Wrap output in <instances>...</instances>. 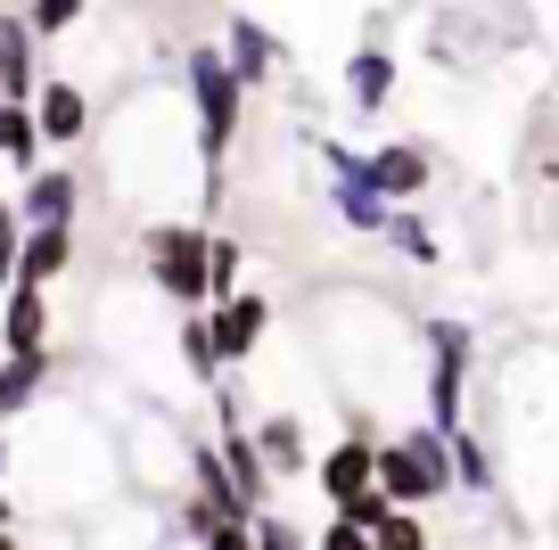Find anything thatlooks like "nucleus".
Listing matches in <instances>:
<instances>
[{
    "label": "nucleus",
    "mask_w": 559,
    "mask_h": 550,
    "mask_svg": "<svg viewBox=\"0 0 559 550\" xmlns=\"http://www.w3.org/2000/svg\"><path fill=\"white\" fill-rule=\"evenodd\" d=\"M41 83V34L25 25V9L0 0V99H34Z\"/></svg>",
    "instance_id": "obj_12"
},
{
    "label": "nucleus",
    "mask_w": 559,
    "mask_h": 550,
    "mask_svg": "<svg viewBox=\"0 0 559 550\" xmlns=\"http://www.w3.org/2000/svg\"><path fill=\"white\" fill-rule=\"evenodd\" d=\"M379 239H386V247H395V255H403V263H419V272H428V263H444V247H437V230L419 223V214H412V206H395V214H386V230H379Z\"/></svg>",
    "instance_id": "obj_19"
},
{
    "label": "nucleus",
    "mask_w": 559,
    "mask_h": 550,
    "mask_svg": "<svg viewBox=\"0 0 559 550\" xmlns=\"http://www.w3.org/2000/svg\"><path fill=\"white\" fill-rule=\"evenodd\" d=\"M41 345H50V288L0 279V354H41Z\"/></svg>",
    "instance_id": "obj_7"
},
{
    "label": "nucleus",
    "mask_w": 559,
    "mask_h": 550,
    "mask_svg": "<svg viewBox=\"0 0 559 550\" xmlns=\"http://www.w3.org/2000/svg\"><path fill=\"white\" fill-rule=\"evenodd\" d=\"M17 239H25V214H17V198H0V279L17 272Z\"/></svg>",
    "instance_id": "obj_25"
},
{
    "label": "nucleus",
    "mask_w": 559,
    "mask_h": 550,
    "mask_svg": "<svg viewBox=\"0 0 559 550\" xmlns=\"http://www.w3.org/2000/svg\"><path fill=\"white\" fill-rule=\"evenodd\" d=\"M34 123H41V140H50V148H74V140L91 132V91L41 67V83H34Z\"/></svg>",
    "instance_id": "obj_9"
},
{
    "label": "nucleus",
    "mask_w": 559,
    "mask_h": 550,
    "mask_svg": "<svg viewBox=\"0 0 559 550\" xmlns=\"http://www.w3.org/2000/svg\"><path fill=\"white\" fill-rule=\"evenodd\" d=\"M181 91H190V132H198V156H206V198H223V156H230V140H239L255 91L230 74L223 41H190V50H181Z\"/></svg>",
    "instance_id": "obj_1"
},
{
    "label": "nucleus",
    "mask_w": 559,
    "mask_h": 550,
    "mask_svg": "<svg viewBox=\"0 0 559 550\" xmlns=\"http://www.w3.org/2000/svg\"><path fill=\"white\" fill-rule=\"evenodd\" d=\"M419 337H428V419H437L444 435L461 428V403H469V321H419Z\"/></svg>",
    "instance_id": "obj_4"
},
{
    "label": "nucleus",
    "mask_w": 559,
    "mask_h": 550,
    "mask_svg": "<svg viewBox=\"0 0 559 550\" xmlns=\"http://www.w3.org/2000/svg\"><path fill=\"white\" fill-rule=\"evenodd\" d=\"M206 272H214V296L247 279V239H239V230H206ZM214 296H206V304H214Z\"/></svg>",
    "instance_id": "obj_21"
},
{
    "label": "nucleus",
    "mask_w": 559,
    "mask_h": 550,
    "mask_svg": "<svg viewBox=\"0 0 559 550\" xmlns=\"http://www.w3.org/2000/svg\"><path fill=\"white\" fill-rule=\"evenodd\" d=\"M453 485H461V493H493V485H502V477H493V452L477 444L469 428H453Z\"/></svg>",
    "instance_id": "obj_20"
},
{
    "label": "nucleus",
    "mask_w": 559,
    "mask_h": 550,
    "mask_svg": "<svg viewBox=\"0 0 559 550\" xmlns=\"http://www.w3.org/2000/svg\"><path fill=\"white\" fill-rule=\"evenodd\" d=\"M305 477L321 485V501H346V493H362L370 477H379V435L370 428H354V435H337L330 452H321L313 468H305Z\"/></svg>",
    "instance_id": "obj_8"
},
{
    "label": "nucleus",
    "mask_w": 559,
    "mask_h": 550,
    "mask_svg": "<svg viewBox=\"0 0 559 550\" xmlns=\"http://www.w3.org/2000/svg\"><path fill=\"white\" fill-rule=\"evenodd\" d=\"M174 345H181V361H190V379H198V386H223V379H230V370H223V354H214L206 304H181V321H174Z\"/></svg>",
    "instance_id": "obj_18"
},
{
    "label": "nucleus",
    "mask_w": 559,
    "mask_h": 550,
    "mask_svg": "<svg viewBox=\"0 0 559 550\" xmlns=\"http://www.w3.org/2000/svg\"><path fill=\"white\" fill-rule=\"evenodd\" d=\"M58 379V354L41 345V354H0V419H25L41 395H50Z\"/></svg>",
    "instance_id": "obj_14"
},
{
    "label": "nucleus",
    "mask_w": 559,
    "mask_h": 550,
    "mask_svg": "<svg viewBox=\"0 0 559 550\" xmlns=\"http://www.w3.org/2000/svg\"><path fill=\"white\" fill-rule=\"evenodd\" d=\"M74 255H83L74 223H25V239H17V272H9V279H41V288H58V279L74 272Z\"/></svg>",
    "instance_id": "obj_11"
},
{
    "label": "nucleus",
    "mask_w": 559,
    "mask_h": 550,
    "mask_svg": "<svg viewBox=\"0 0 559 550\" xmlns=\"http://www.w3.org/2000/svg\"><path fill=\"white\" fill-rule=\"evenodd\" d=\"M370 542H379V550H428V526H419V517L395 501V510L379 517V534H370Z\"/></svg>",
    "instance_id": "obj_23"
},
{
    "label": "nucleus",
    "mask_w": 559,
    "mask_h": 550,
    "mask_svg": "<svg viewBox=\"0 0 559 550\" xmlns=\"http://www.w3.org/2000/svg\"><path fill=\"white\" fill-rule=\"evenodd\" d=\"M255 444H263V461H272V477H305V468H313V444H305V419L297 411H263L255 419Z\"/></svg>",
    "instance_id": "obj_16"
},
{
    "label": "nucleus",
    "mask_w": 559,
    "mask_h": 550,
    "mask_svg": "<svg viewBox=\"0 0 559 550\" xmlns=\"http://www.w3.org/2000/svg\"><path fill=\"white\" fill-rule=\"evenodd\" d=\"M25 190H17V214L25 223H74L83 214V172H67V165H34V172H17Z\"/></svg>",
    "instance_id": "obj_13"
},
{
    "label": "nucleus",
    "mask_w": 559,
    "mask_h": 550,
    "mask_svg": "<svg viewBox=\"0 0 559 550\" xmlns=\"http://www.w3.org/2000/svg\"><path fill=\"white\" fill-rule=\"evenodd\" d=\"M91 9H99V0H25V25H34L41 41H58L67 25H83Z\"/></svg>",
    "instance_id": "obj_22"
},
{
    "label": "nucleus",
    "mask_w": 559,
    "mask_h": 550,
    "mask_svg": "<svg viewBox=\"0 0 559 550\" xmlns=\"http://www.w3.org/2000/svg\"><path fill=\"white\" fill-rule=\"evenodd\" d=\"M247 526H255V550H305V542H313V534H305V526H288V517H272V501H263V510L247 517Z\"/></svg>",
    "instance_id": "obj_24"
},
{
    "label": "nucleus",
    "mask_w": 559,
    "mask_h": 550,
    "mask_svg": "<svg viewBox=\"0 0 559 550\" xmlns=\"http://www.w3.org/2000/svg\"><path fill=\"white\" fill-rule=\"evenodd\" d=\"M223 58H230V74H239L247 91H272L280 74H288V41H280L272 25H255L247 9L223 25Z\"/></svg>",
    "instance_id": "obj_6"
},
{
    "label": "nucleus",
    "mask_w": 559,
    "mask_h": 550,
    "mask_svg": "<svg viewBox=\"0 0 559 550\" xmlns=\"http://www.w3.org/2000/svg\"><path fill=\"white\" fill-rule=\"evenodd\" d=\"M379 485L403 510H428V501L461 493L453 485V435H444L437 419H428V428H403V435H379Z\"/></svg>",
    "instance_id": "obj_2"
},
{
    "label": "nucleus",
    "mask_w": 559,
    "mask_h": 550,
    "mask_svg": "<svg viewBox=\"0 0 559 550\" xmlns=\"http://www.w3.org/2000/svg\"><path fill=\"white\" fill-rule=\"evenodd\" d=\"M140 272L165 304H206L214 296V272H206V230L198 223H148L140 230Z\"/></svg>",
    "instance_id": "obj_3"
},
{
    "label": "nucleus",
    "mask_w": 559,
    "mask_h": 550,
    "mask_svg": "<svg viewBox=\"0 0 559 550\" xmlns=\"http://www.w3.org/2000/svg\"><path fill=\"white\" fill-rule=\"evenodd\" d=\"M0 534H17V501H9V485H0Z\"/></svg>",
    "instance_id": "obj_26"
},
{
    "label": "nucleus",
    "mask_w": 559,
    "mask_h": 550,
    "mask_svg": "<svg viewBox=\"0 0 559 550\" xmlns=\"http://www.w3.org/2000/svg\"><path fill=\"white\" fill-rule=\"evenodd\" d=\"M41 123H34V99H0V165L9 172H34L41 165Z\"/></svg>",
    "instance_id": "obj_17"
},
{
    "label": "nucleus",
    "mask_w": 559,
    "mask_h": 550,
    "mask_svg": "<svg viewBox=\"0 0 559 550\" xmlns=\"http://www.w3.org/2000/svg\"><path fill=\"white\" fill-rule=\"evenodd\" d=\"M386 99H395V50L362 41V50L346 58V107H354V116H379Z\"/></svg>",
    "instance_id": "obj_15"
},
{
    "label": "nucleus",
    "mask_w": 559,
    "mask_h": 550,
    "mask_svg": "<svg viewBox=\"0 0 559 550\" xmlns=\"http://www.w3.org/2000/svg\"><path fill=\"white\" fill-rule=\"evenodd\" d=\"M206 328H214V354H223V370H239V361H255L263 337H272V296L223 288V296L206 304Z\"/></svg>",
    "instance_id": "obj_5"
},
{
    "label": "nucleus",
    "mask_w": 559,
    "mask_h": 550,
    "mask_svg": "<svg viewBox=\"0 0 559 550\" xmlns=\"http://www.w3.org/2000/svg\"><path fill=\"white\" fill-rule=\"evenodd\" d=\"M370 181H379L395 206L428 198V181H437V156H428V140H379V148H370Z\"/></svg>",
    "instance_id": "obj_10"
}]
</instances>
